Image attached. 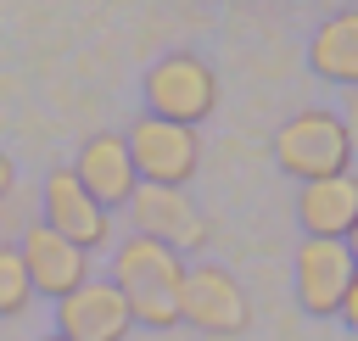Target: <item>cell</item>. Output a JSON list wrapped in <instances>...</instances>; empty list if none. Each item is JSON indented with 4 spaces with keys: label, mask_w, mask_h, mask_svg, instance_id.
I'll list each match as a JSON object with an SVG mask.
<instances>
[{
    "label": "cell",
    "mask_w": 358,
    "mask_h": 341,
    "mask_svg": "<svg viewBox=\"0 0 358 341\" xmlns=\"http://www.w3.org/2000/svg\"><path fill=\"white\" fill-rule=\"evenodd\" d=\"M274 162H280L291 179H302V184L330 179V173H347V168H352V145H347L341 117H336V112H319V106L285 117L280 134H274Z\"/></svg>",
    "instance_id": "obj_2"
},
{
    "label": "cell",
    "mask_w": 358,
    "mask_h": 341,
    "mask_svg": "<svg viewBox=\"0 0 358 341\" xmlns=\"http://www.w3.org/2000/svg\"><path fill=\"white\" fill-rule=\"evenodd\" d=\"M73 179L112 212V207H129V196L140 190V173L129 162V145L123 134H90L78 145V162H73Z\"/></svg>",
    "instance_id": "obj_11"
},
{
    "label": "cell",
    "mask_w": 358,
    "mask_h": 341,
    "mask_svg": "<svg viewBox=\"0 0 358 341\" xmlns=\"http://www.w3.org/2000/svg\"><path fill=\"white\" fill-rule=\"evenodd\" d=\"M336 319H347L352 330H358V280H352V291H347V302H341V313Z\"/></svg>",
    "instance_id": "obj_16"
},
{
    "label": "cell",
    "mask_w": 358,
    "mask_h": 341,
    "mask_svg": "<svg viewBox=\"0 0 358 341\" xmlns=\"http://www.w3.org/2000/svg\"><path fill=\"white\" fill-rule=\"evenodd\" d=\"M129 212H134V235L162 240V246H173L179 257L207 240L201 207H196L185 190H173V184H140V190L129 196Z\"/></svg>",
    "instance_id": "obj_7"
},
{
    "label": "cell",
    "mask_w": 358,
    "mask_h": 341,
    "mask_svg": "<svg viewBox=\"0 0 358 341\" xmlns=\"http://www.w3.org/2000/svg\"><path fill=\"white\" fill-rule=\"evenodd\" d=\"M45 229H56L62 240H73L84 252H101L112 240V212L73 179V168H56V173H45Z\"/></svg>",
    "instance_id": "obj_9"
},
{
    "label": "cell",
    "mask_w": 358,
    "mask_h": 341,
    "mask_svg": "<svg viewBox=\"0 0 358 341\" xmlns=\"http://www.w3.org/2000/svg\"><path fill=\"white\" fill-rule=\"evenodd\" d=\"M11 179H17V168H11V157H6V151H0V201H6V196H11Z\"/></svg>",
    "instance_id": "obj_17"
},
{
    "label": "cell",
    "mask_w": 358,
    "mask_h": 341,
    "mask_svg": "<svg viewBox=\"0 0 358 341\" xmlns=\"http://www.w3.org/2000/svg\"><path fill=\"white\" fill-rule=\"evenodd\" d=\"M213 106H218V73H213L201 56L173 50V56H162V61L145 73V117L196 129Z\"/></svg>",
    "instance_id": "obj_3"
},
{
    "label": "cell",
    "mask_w": 358,
    "mask_h": 341,
    "mask_svg": "<svg viewBox=\"0 0 358 341\" xmlns=\"http://www.w3.org/2000/svg\"><path fill=\"white\" fill-rule=\"evenodd\" d=\"M352 280H358V268H352L347 240L302 235V246H296V302L313 319H336L347 291H352Z\"/></svg>",
    "instance_id": "obj_6"
},
{
    "label": "cell",
    "mask_w": 358,
    "mask_h": 341,
    "mask_svg": "<svg viewBox=\"0 0 358 341\" xmlns=\"http://www.w3.org/2000/svg\"><path fill=\"white\" fill-rule=\"evenodd\" d=\"M185 268L190 263L173 246H162V240H145V235L117 240V252H112V285L129 302L134 324H151V330H173L179 324Z\"/></svg>",
    "instance_id": "obj_1"
},
{
    "label": "cell",
    "mask_w": 358,
    "mask_h": 341,
    "mask_svg": "<svg viewBox=\"0 0 358 341\" xmlns=\"http://www.w3.org/2000/svg\"><path fill=\"white\" fill-rule=\"evenodd\" d=\"M308 61H313V73H319V78L358 89V6H347V11H330V17L313 28Z\"/></svg>",
    "instance_id": "obj_13"
},
{
    "label": "cell",
    "mask_w": 358,
    "mask_h": 341,
    "mask_svg": "<svg viewBox=\"0 0 358 341\" xmlns=\"http://www.w3.org/2000/svg\"><path fill=\"white\" fill-rule=\"evenodd\" d=\"M17 257H22V268H28L34 296H50V302H62L73 285L90 280V252L73 246V240H62V235L45 229V224H28V229H22Z\"/></svg>",
    "instance_id": "obj_10"
},
{
    "label": "cell",
    "mask_w": 358,
    "mask_h": 341,
    "mask_svg": "<svg viewBox=\"0 0 358 341\" xmlns=\"http://www.w3.org/2000/svg\"><path fill=\"white\" fill-rule=\"evenodd\" d=\"M45 341H67V335H45Z\"/></svg>",
    "instance_id": "obj_19"
},
{
    "label": "cell",
    "mask_w": 358,
    "mask_h": 341,
    "mask_svg": "<svg viewBox=\"0 0 358 341\" xmlns=\"http://www.w3.org/2000/svg\"><path fill=\"white\" fill-rule=\"evenodd\" d=\"M28 302H34L28 268H22L17 246H0V319H17V313H22Z\"/></svg>",
    "instance_id": "obj_14"
},
{
    "label": "cell",
    "mask_w": 358,
    "mask_h": 341,
    "mask_svg": "<svg viewBox=\"0 0 358 341\" xmlns=\"http://www.w3.org/2000/svg\"><path fill=\"white\" fill-rule=\"evenodd\" d=\"M129 330H134V313L112 280L90 274L84 285H73L56 302V335H67V341H123Z\"/></svg>",
    "instance_id": "obj_8"
},
{
    "label": "cell",
    "mask_w": 358,
    "mask_h": 341,
    "mask_svg": "<svg viewBox=\"0 0 358 341\" xmlns=\"http://www.w3.org/2000/svg\"><path fill=\"white\" fill-rule=\"evenodd\" d=\"M296 218L308 235H324V240H347V229L358 224V173H330V179H313L302 184L296 196Z\"/></svg>",
    "instance_id": "obj_12"
},
{
    "label": "cell",
    "mask_w": 358,
    "mask_h": 341,
    "mask_svg": "<svg viewBox=\"0 0 358 341\" xmlns=\"http://www.w3.org/2000/svg\"><path fill=\"white\" fill-rule=\"evenodd\" d=\"M123 145H129V162H134L140 184H173V190H185L190 173H196V162H201L196 129L162 123V117H140V123L123 134Z\"/></svg>",
    "instance_id": "obj_4"
},
{
    "label": "cell",
    "mask_w": 358,
    "mask_h": 341,
    "mask_svg": "<svg viewBox=\"0 0 358 341\" xmlns=\"http://www.w3.org/2000/svg\"><path fill=\"white\" fill-rule=\"evenodd\" d=\"M179 319L213 335H241L252 324V302L241 291V280L218 263H196L185 268V291H179Z\"/></svg>",
    "instance_id": "obj_5"
},
{
    "label": "cell",
    "mask_w": 358,
    "mask_h": 341,
    "mask_svg": "<svg viewBox=\"0 0 358 341\" xmlns=\"http://www.w3.org/2000/svg\"><path fill=\"white\" fill-rule=\"evenodd\" d=\"M341 129H347V145L358 151V89L347 95V117H341Z\"/></svg>",
    "instance_id": "obj_15"
},
{
    "label": "cell",
    "mask_w": 358,
    "mask_h": 341,
    "mask_svg": "<svg viewBox=\"0 0 358 341\" xmlns=\"http://www.w3.org/2000/svg\"><path fill=\"white\" fill-rule=\"evenodd\" d=\"M347 252H352V268H358V224L347 229Z\"/></svg>",
    "instance_id": "obj_18"
}]
</instances>
